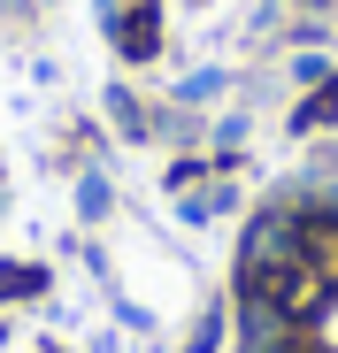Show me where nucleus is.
I'll use <instances>...</instances> for the list:
<instances>
[{"label":"nucleus","instance_id":"3","mask_svg":"<svg viewBox=\"0 0 338 353\" xmlns=\"http://www.w3.org/2000/svg\"><path fill=\"white\" fill-rule=\"evenodd\" d=\"M31 292H46V269H31V261H0V300H31Z\"/></svg>","mask_w":338,"mask_h":353},{"label":"nucleus","instance_id":"1","mask_svg":"<svg viewBox=\"0 0 338 353\" xmlns=\"http://www.w3.org/2000/svg\"><path fill=\"white\" fill-rule=\"evenodd\" d=\"M108 23H116V46L131 54V62H154V54H161V8H154V0H131V8L108 16Z\"/></svg>","mask_w":338,"mask_h":353},{"label":"nucleus","instance_id":"2","mask_svg":"<svg viewBox=\"0 0 338 353\" xmlns=\"http://www.w3.org/2000/svg\"><path fill=\"white\" fill-rule=\"evenodd\" d=\"M323 123H338V77H323V85H315V100L292 115V131H323Z\"/></svg>","mask_w":338,"mask_h":353}]
</instances>
